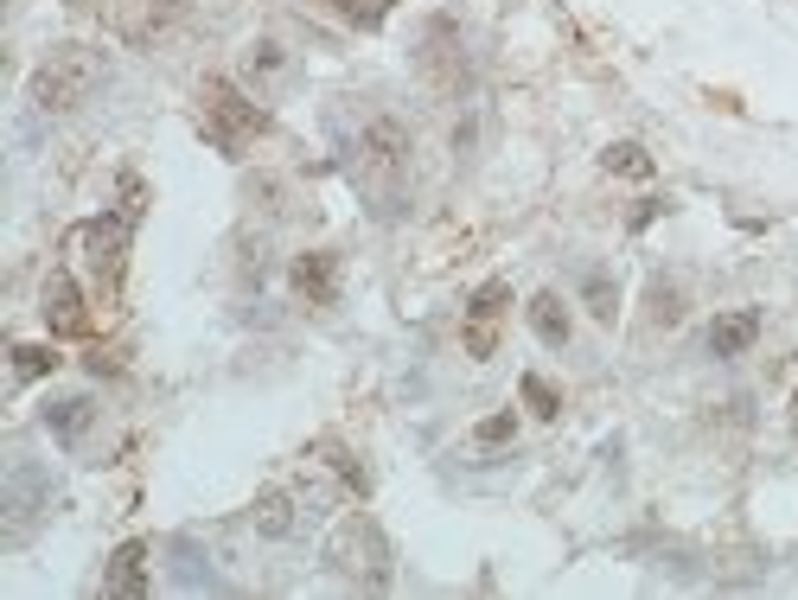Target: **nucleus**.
Masks as SVG:
<instances>
[{"mask_svg":"<svg viewBox=\"0 0 798 600\" xmlns=\"http://www.w3.org/2000/svg\"><path fill=\"white\" fill-rule=\"evenodd\" d=\"M103 594H122V600L148 594V543L115 549V562H109V574H103Z\"/></svg>","mask_w":798,"mask_h":600,"instance_id":"obj_9","label":"nucleus"},{"mask_svg":"<svg viewBox=\"0 0 798 600\" xmlns=\"http://www.w3.org/2000/svg\"><path fill=\"white\" fill-rule=\"evenodd\" d=\"M333 7H339V20H352V27H384L396 0H333Z\"/></svg>","mask_w":798,"mask_h":600,"instance_id":"obj_18","label":"nucleus"},{"mask_svg":"<svg viewBox=\"0 0 798 600\" xmlns=\"http://www.w3.org/2000/svg\"><path fill=\"white\" fill-rule=\"evenodd\" d=\"M754 339H760V314H754V307H741V314H721L716 326H709V352H716V358H741Z\"/></svg>","mask_w":798,"mask_h":600,"instance_id":"obj_10","label":"nucleus"},{"mask_svg":"<svg viewBox=\"0 0 798 600\" xmlns=\"http://www.w3.org/2000/svg\"><path fill=\"white\" fill-rule=\"evenodd\" d=\"M326 460H333V472H339V479H345V486H352V492H371V479H364V472H358V460H352L345 447H333V441H326Z\"/></svg>","mask_w":798,"mask_h":600,"instance_id":"obj_21","label":"nucleus"},{"mask_svg":"<svg viewBox=\"0 0 798 600\" xmlns=\"http://www.w3.org/2000/svg\"><path fill=\"white\" fill-rule=\"evenodd\" d=\"M517 396H524V403H531V416H543V421H556V416H563V396L549 390V384H543L537 370H524V384H517Z\"/></svg>","mask_w":798,"mask_h":600,"instance_id":"obj_16","label":"nucleus"},{"mask_svg":"<svg viewBox=\"0 0 798 600\" xmlns=\"http://www.w3.org/2000/svg\"><path fill=\"white\" fill-rule=\"evenodd\" d=\"M333 562L345 574H364V581H384L390 574V549H384V530L371 518H352V523H339V537H333Z\"/></svg>","mask_w":798,"mask_h":600,"instance_id":"obj_4","label":"nucleus"},{"mask_svg":"<svg viewBox=\"0 0 798 600\" xmlns=\"http://www.w3.org/2000/svg\"><path fill=\"white\" fill-rule=\"evenodd\" d=\"M415 64L435 90H466V52H461V27L454 20H435L428 39L415 45Z\"/></svg>","mask_w":798,"mask_h":600,"instance_id":"obj_5","label":"nucleus"},{"mask_svg":"<svg viewBox=\"0 0 798 600\" xmlns=\"http://www.w3.org/2000/svg\"><path fill=\"white\" fill-rule=\"evenodd\" d=\"M205 115H211V129H218V148L231 154V148H243L250 134H262L269 129V115H262L236 83H224V78H205Z\"/></svg>","mask_w":798,"mask_h":600,"instance_id":"obj_3","label":"nucleus"},{"mask_svg":"<svg viewBox=\"0 0 798 600\" xmlns=\"http://www.w3.org/2000/svg\"><path fill=\"white\" fill-rule=\"evenodd\" d=\"M90 416H97V403H90V396H64V403L46 409V428H52L58 441H78L83 428H90Z\"/></svg>","mask_w":798,"mask_h":600,"instance_id":"obj_11","label":"nucleus"},{"mask_svg":"<svg viewBox=\"0 0 798 600\" xmlns=\"http://www.w3.org/2000/svg\"><path fill=\"white\" fill-rule=\"evenodd\" d=\"M531 333H537L543 345H568V307L556 294H537V301H531Z\"/></svg>","mask_w":798,"mask_h":600,"instance_id":"obj_12","label":"nucleus"},{"mask_svg":"<svg viewBox=\"0 0 798 600\" xmlns=\"http://www.w3.org/2000/svg\"><path fill=\"white\" fill-rule=\"evenodd\" d=\"M582 294H588V314L600 319V326H614V319H619V287L607 282V275H588V287H582Z\"/></svg>","mask_w":798,"mask_h":600,"instance_id":"obj_17","label":"nucleus"},{"mask_svg":"<svg viewBox=\"0 0 798 600\" xmlns=\"http://www.w3.org/2000/svg\"><path fill=\"white\" fill-rule=\"evenodd\" d=\"M651 319H658V326H677V319H684V294H677L665 275L651 282Z\"/></svg>","mask_w":798,"mask_h":600,"instance_id":"obj_19","label":"nucleus"},{"mask_svg":"<svg viewBox=\"0 0 798 600\" xmlns=\"http://www.w3.org/2000/svg\"><path fill=\"white\" fill-rule=\"evenodd\" d=\"M250 64H256V71H275V64H282V52H275V45H256V52H250Z\"/></svg>","mask_w":798,"mask_h":600,"instance_id":"obj_22","label":"nucleus"},{"mask_svg":"<svg viewBox=\"0 0 798 600\" xmlns=\"http://www.w3.org/2000/svg\"><path fill=\"white\" fill-rule=\"evenodd\" d=\"M512 435H517V416H512V409H505V416H486L479 428H473V441H479V447H505Z\"/></svg>","mask_w":798,"mask_h":600,"instance_id":"obj_20","label":"nucleus"},{"mask_svg":"<svg viewBox=\"0 0 798 600\" xmlns=\"http://www.w3.org/2000/svg\"><path fill=\"white\" fill-rule=\"evenodd\" d=\"M46 370H58L52 345H13V384H32V377H46Z\"/></svg>","mask_w":798,"mask_h":600,"instance_id":"obj_15","label":"nucleus"},{"mask_svg":"<svg viewBox=\"0 0 798 600\" xmlns=\"http://www.w3.org/2000/svg\"><path fill=\"white\" fill-rule=\"evenodd\" d=\"M256 530L262 537H287V530H294V498H287L282 486H269V492L256 498Z\"/></svg>","mask_w":798,"mask_h":600,"instance_id":"obj_13","label":"nucleus"},{"mask_svg":"<svg viewBox=\"0 0 798 600\" xmlns=\"http://www.w3.org/2000/svg\"><path fill=\"white\" fill-rule=\"evenodd\" d=\"M64 7H83V0H64Z\"/></svg>","mask_w":798,"mask_h":600,"instance_id":"obj_24","label":"nucleus"},{"mask_svg":"<svg viewBox=\"0 0 798 600\" xmlns=\"http://www.w3.org/2000/svg\"><path fill=\"white\" fill-rule=\"evenodd\" d=\"M792 416H798V390H792Z\"/></svg>","mask_w":798,"mask_h":600,"instance_id":"obj_23","label":"nucleus"},{"mask_svg":"<svg viewBox=\"0 0 798 600\" xmlns=\"http://www.w3.org/2000/svg\"><path fill=\"white\" fill-rule=\"evenodd\" d=\"M358 173L377 199H396V185L410 180V129L390 122V115H377L358 141Z\"/></svg>","mask_w":798,"mask_h":600,"instance_id":"obj_2","label":"nucleus"},{"mask_svg":"<svg viewBox=\"0 0 798 600\" xmlns=\"http://www.w3.org/2000/svg\"><path fill=\"white\" fill-rule=\"evenodd\" d=\"M46 326H52L58 339H83L90 333V314H83V287L58 268L52 282H46Z\"/></svg>","mask_w":798,"mask_h":600,"instance_id":"obj_7","label":"nucleus"},{"mask_svg":"<svg viewBox=\"0 0 798 600\" xmlns=\"http://www.w3.org/2000/svg\"><path fill=\"white\" fill-rule=\"evenodd\" d=\"M512 307V282H479L473 301H466V352L473 358H492L498 352V319Z\"/></svg>","mask_w":798,"mask_h":600,"instance_id":"obj_6","label":"nucleus"},{"mask_svg":"<svg viewBox=\"0 0 798 600\" xmlns=\"http://www.w3.org/2000/svg\"><path fill=\"white\" fill-rule=\"evenodd\" d=\"M294 294H301V301H313V307H333V294H339V256H326V250L294 256Z\"/></svg>","mask_w":798,"mask_h":600,"instance_id":"obj_8","label":"nucleus"},{"mask_svg":"<svg viewBox=\"0 0 798 600\" xmlns=\"http://www.w3.org/2000/svg\"><path fill=\"white\" fill-rule=\"evenodd\" d=\"M600 166L619 173V180H651V154H645L639 141H614V148L600 154Z\"/></svg>","mask_w":798,"mask_h":600,"instance_id":"obj_14","label":"nucleus"},{"mask_svg":"<svg viewBox=\"0 0 798 600\" xmlns=\"http://www.w3.org/2000/svg\"><path fill=\"white\" fill-rule=\"evenodd\" d=\"M103 78H109L103 52H90V45H58V52L32 71V103L46 109V115H64V109H78Z\"/></svg>","mask_w":798,"mask_h":600,"instance_id":"obj_1","label":"nucleus"}]
</instances>
